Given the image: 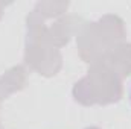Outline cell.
<instances>
[{"label":"cell","instance_id":"obj_1","mask_svg":"<svg viewBox=\"0 0 131 129\" xmlns=\"http://www.w3.org/2000/svg\"><path fill=\"white\" fill-rule=\"evenodd\" d=\"M128 100H130V103H131V82H130V85H128Z\"/></svg>","mask_w":131,"mask_h":129}]
</instances>
